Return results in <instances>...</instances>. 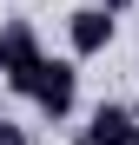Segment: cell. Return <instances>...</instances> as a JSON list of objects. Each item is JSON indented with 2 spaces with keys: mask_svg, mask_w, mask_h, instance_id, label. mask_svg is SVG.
I'll list each match as a JSON object with an SVG mask.
<instances>
[{
  "mask_svg": "<svg viewBox=\"0 0 139 145\" xmlns=\"http://www.w3.org/2000/svg\"><path fill=\"white\" fill-rule=\"evenodd\" d=\"M7 92H20V99H33L46 119H66L80 99V66L73 59H53V53H33L27 66L7 72Z\"/></svg>",
  "mask_w": 139,
  "mask_h": 145,
  "instance_id": "obj_1",
  "label": "cell"
},
{
  "mask_svg": "<svg viewBox=\"0 0 139 145\" xmlns=\"http://www.w3.org/2000/svg\"><path fill=\"white\" fill-rule=\"evenodd\" d=\"M0 145H27V125H13V119H0Z\"/></svg>",
  "mask_w": 139,
  "mask_h": 145,
  "instance_id": "obj_4",
  "label": "cell"
},
{
  "mask_svg": "<svg viewBox=\"0 0 139 145\" xmlns=\"http://www.w3.org/2000/svg\"><path fill=\"white\" fill-rule=\"evenodd\" d=\"M86 145H139V119H132L126 106H93Z\"/></svg>",
  "mask_w": 139,
  "mask_h": 145,
  "instance_id": "obj_3",
  "label": "cell"
},
{
  "mask_svg": "<svg viewBox=\"0 0 139 145\" xmlns=\"http://www.w3.org/2000/svg\"><path fill=\"white\" fill-rule=\"evenodd\" d=\"M93 7H106V13H113V20H119V13H126V7H132V0H93Z\"/></svg>",
  "mask_w": 139,
  "mask_h": 145,
  "instance_id": "obj_5",
  "label": "cell"
},
{
  "mask_svg": "<svg viewBox=\"0 0 139 145\" xmlns=\"http://www.w3.org/2000/svg\"><path fill=\"white\" fill-rule=\"evenodd\" d=\"M113 33H119V20H113L106 7H73L66 13V40H73V59H99Z\"/></svg>",
  "mask_w": 139,
  "mask_h": 145,
  "instance_id": "obj_2",
  "label": "cell"
}]
</instances>
